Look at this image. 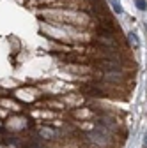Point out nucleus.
<instances>
[{"label": "nucleus", "mask_w": 147, "mask_h": 148, "mask_svg": "<svg viewBox=\"0 0 147 148\" xmlns=\"http://www.w3.org/2000/svg\"><path fill=\"white\" fill-rule=\"evenodd\" d=\"M101 69L105 72H121V65H117V64H103Z\"/></svg>", "instance_id": "nucleus-1"}, {"label": "nucleus", "mask_w": 147, "mask_h": 148, "mask_svg": "<svg viewBox=\"0 0 147 148\" xmlns=\"http://www.w3.org/2000/svg\"><path fill=\"white\" fill-rule=\"evenodd\" d=\"M110 5H112L114 7V11L115 12H119V14H122V5L117 2V0H110Z\"/></svg>", "instance_id": "nucleus-2"}, {"label": "nucleus", "mask_w": 147, "mask_h": 148, "mask_svg": "<svg viewBox=\"0 0 147 148\" xmlns=\"http://www.w3.org/2000/svg\"><path fill=\"white\" fill-rule=\"evenodd\" d=\"M130 41L135 44V48H138V46H140V41H138V37H137V34H133V32L130 34Z\"/></svg>", "instance_id": "nucleus-3"}, {"label": "nucleus", "mask_w": 147, "mask_h": 148, "mask_svg": "<svg viewBox=\"0 0 147 148\" xmlns=\"http://www.w3.org/2000/svg\"><path fill=\"white\" fill-rule=\"evenodd\" d=\"M135 4H137V7L140 11H145V2H144V0H135Z\"/></svg>", "instance_id": "nucleus-4"}, {"label": "nucleus", "mask_w": 147, "mask_h": 148, "mask_svg": "<svg viewBox=\"0 0 147 148\" xmlns=\"http://www.w3.org/2000/svg\"><path fill=\"white\" fill-rule=\"evenodd\" d=\"M144 148H147V134H145V138H144Z\"/></svg>", "instance_id": "nucleus-5"}]
</instances>
